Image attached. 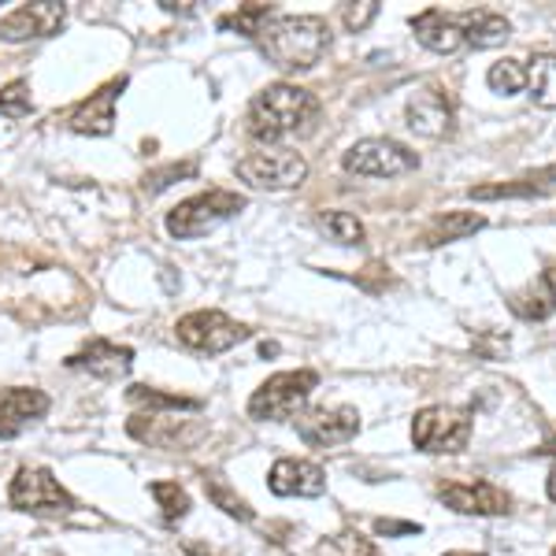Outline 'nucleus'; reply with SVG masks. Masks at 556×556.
I'll use <instances>...</instances> for the list:
<instances>
[{"label": "nucleus", "mask_w": 556, "mask_h": 556, "mask_svg": "<svg viewBox=\"0 0 556 556\" xmlns=\"http://www.w3.org/2000/svg\"><path fill=\"white\" fill-rule=\"evenodd\" d=\"M264 56L282 71H308L330 45V26L323 15H271L256 34Z\"/></svg>", "instance_id": "nucleus-1"}, {"label": "nucleus", "mask_w": 556, "mask_h": 556, "mask_svg": "<svg viewBox=\"0 0 556 556\" xmlns=\"http://www.w3.org/2000/svg\"><path fill=\"white\" fill-rule=\"evenodd\" d=\"M319 115V101L301 86L275 83L249 104V134L256 141H282L290 134H301L312 127Z\"/></svg>", "instance_id": "nucleus-2"}, {"label": "nucleus", "mask_w": 556, "mask_h": 556, "mask_svg": "<svg viewBox=\"0 0 556 556\" xmlns=\"http://www.w3.org/2000/svg\"><path fill=\"white\" fill-rule=\"evenodd\" d=\"M319 386V375L301 367V371H278L249 397V416L264 419V424H286V419L301 416L308 405L312 390Z\"/></svg>", "instance_id": "nucleus-3"}, {"label": "nucleus", "mask_w": 556, "mask_h": 556, "mask_svg": "<svg viewBox=\"0 0 556 556\" xmlns=\"http://www.w3.org/2000/svg\"><path fill=\"white\" fill-rule=\"evenodd\" d=\"M245 208V197L230 193V190H208V193H197L190 201L175 204L167 212V235L178 241H193L204 238L208 230H215L219 223L235 219V215Z\"/></svg>", "instance_id": "nucleus-4"}, {"label": "nucleus", "mask_w": 556, "mask_h": 556, "mask_svg": "<svg viewBox=\"0 0 556 556\" xmlns=\"http://www.w3.org/2000/svg\"><path fill=\"white\" fill-rule=\"evenodd\" d=\"M471 412L468 408H453V405H430L424 412H416L412 419V442L419 453L442 456V453H460L471 442Z\"/></svg>", "instance_id": "nucleus-5"}, {"label": "nucleus", "mask_w": 556, "mask_h": 556, "mask_svg": "<svg viewBox=\"0 0 556 556\" xmlns=\"http://www.w3.org/2000/svg\"><path fill=\"white\" fill-rule=\"evenodd\" d=\"M175 334H178V342L186 349H193V353L219 356V353H227V349L249 342L253 330H249L245 323L230 319L227 312H219V308H197L190 316L178 319Z\"/></svg>", "instance_id": "nucleus-6"}, {"label": "nucleus", "mask_w": 556, "mask_h": 556, "mask_svg": "<svg viewBox=\"0 0 556 556\" xmlns=\"http://www.w3.org/2000/svg\"><path fill=\"white\" fill-rule=\"evenodd\" d=\"M15 513L26 516H64L75 508V497L60 486V479L49 468H20L8 490Z\"/></svg>", "instance_id": "nucleus-7"}, {"label": "nucleus", "mask_w": 556, "mask_h": 556, "mask_svg": "<svg viewBox=\"0 0 556 556\" xmlns=\"http://www.w3.org/2000/svg\"><path fill=\"white\" fill-rule=\"evenodd\" d=\"M342 167L361 178H397L419 167V156L393 138H364L342 156Z\"/></svg>", "instance_id": "nucleus-8"}, {"label": "nucleus", "mask_w": 556, "mask_h": 556, "mask_svg": "<svg viewBox=\"0 0 556 556\" xmlns=\"http://www.w3.org/2000/svg\"><path fill=\"white\" fill-rule=\"evenodd\" d=\"M238 178L256 190H293L308 175V160L301 152L290 149H267V152H249L245 160H238Z\"/></svg>", "instance_id": "nucleus-9"}, {"label": "nucleus", "mask_w": 556, "mask_h": 556, "mask_svg": "<svg viewBox=\"0 0 556 556\" xmlns=\"http://www.w3.org/2000/svg\"><path fill=\"white\" fill-rule=\"evenodd\" d=\"M438 497L460 516H508L513 513V497L508 490L493 486V482H442L438 486Z\"/></svg>", "instance_id": "nucleus-10"}, {"label": "nucleus", "mask_w": 556, "mask_h": 556, "mask_svg": "<svg viewBox=\"0 0 556 556\" xmlns=\"http://www.w3.org/2000/svg\"><path fill=\"white\" fill-rule=\"evenodd\" d=\"M67 20V8L56 0H41V4H23L0 20V41H30V38H52Z\"/></svg>", "instance_id": "nucleus-11"}, {"label": "nucleus", "mask_w": 556, "mask_h": 556, "mask_svg": "<svg viewBox=\"0 0 556 556\" xmlns=\"http://www.w3.org/2000/svg\"><path fill=\"white\" fill-rule=\"evenodd\" d=\"M361 430L356 408H316L298 419V434L312 450H330V445H345Z\"/></svg>", "instance_id": "nucleus-12"}, {"label": "nucleus", "mask_w": 556, "mask_h": 556, "mask_svg": "<svg viewBox=\"0 0 556 556\" xmlns=\"http://www.w3.org/2000/svg\"><path fill=\"white\" fill-rule=\"evenodd\" d=\"M405 119L408 127L416 134H424V138H453L456 130V112H453V101L442 93V89H419L416 97L408 101L405 108Z\"/></svg>", "instance_id": "nucleus-13"}, {"label": "nucleus", "mask_w": 556, "mask_h": 556, "mask_svg": "<svg viewBox=\"0 0 556 556\" xmlns=\"http://www.w3.org/2000/svg\"><path fill=\"white\" fill-rule=\"evenodd\" d=\"M267 486H271L275 497H323L327 493V471L312 460L286 456L267 471Z\"/></svg>", "instance_id": "nucleus-14"}, {"label": "nucleus", "mask_w": 556, "mask_h": 556, "mask_svg": "<svg viewBox=\"0 0 556 556\" xmlns=\"http://www.w3.org/2000/svg\"><path fill=\"white\" fill-rule=\"evenodd\" d=\"M127 89V78H112V83H104L97 93H89L83 104L71 112V130L75 134H93V138H101V134H112L115 127V101H119V93Z\"/></svg>", "instance_id": "nucleus-15"}, {"label": "nucleus", "mask_w": 556, "mask_h": 556, "mask_svg": "<svg viewBox=\"0 0 556 556\" xmlns=\"http://www.w3.org/2000/svg\"><path fill=\"white\" fill-rule=\"evenodd\" d=\"M49 412V397L30 386H12V390H0V442L23 434L34 419H41Z\"/></svg>", "instance_id": "nucleus-16"}, {"label": "nucleus", "mask_w": 556, "mask_h": 556, "mask_svg": "<svg viewBox=\"0 0 556 556\" xmlns=\"http://www.w3.org/2000/svg\"><path fill=\"white\" fill-rule=\"evenodd\" d=\"M471 201H534V197H549L556 193V164L538 167L508 182H486V186H471Z\"/></svg>", "instance_id": "nucleus-17"}, {"label": "nucleus", "mask_w": 556, "mask_h": 556, "mask_svg": "<svg viewBox=\"0 0 556 556\" xmlns=\"http://www.w3.org/2000/svg\"><path fill=\"white\" fill-rule=\"evenodd\" d=\"M130 364H134V349L104 342V338H93L89 345H83L78 353L67 356V367H75V371H89V375H97V379H104V382L127 375Z\"/></svg>", "instance_id": "nucleus-18"}, {"label": "nucleus", "mask_w": 556, "mask_h": 556, "mask_svg": "<svg viewBox=\"0 0 556 556\" xmlns=\"http://www.w3.org/2000/svg\"><path fill=\"white\" fill-rule=\"evenodd\" d=\"M412 30H416V41L424 45V49L438 52V56H453V52H460L464 45H468L456 12H442V8L419 12L416 20H412Z\"/></svg>", "instance_id": "nucleus-19"}, {"label": "nucleus", "mask_w": 556, "mask_h": 556, "mask_svg": "<svg viewBox=\"0 0 556 556\" xmlns=\"http://www.w3.org/2000/svg\"><path fill=\"white\" fill-rule=\"evenodd\" d=\"M460 20V30H464V41L471 49H497L513 38V23L497 12H486V8H471V12H456Z\"/></svg>", "instance_id": "nucleus-20"}, {"label": "nucleus", "mask_w": 556, "mask_h": 556, "mask_svg": "<svg viewBox=\"0 0 556 556\" xmlns=\"http://www.w3.org/2000/svg\"><path fill=\"white\" fill-rule=\"evenodd\" d=\"M508 308H513L516 316L527 319V323L549 319L553 312H556V286H553V278L549 275L531 278L523 290H516L513 298H508Z\"/></svg>", "instance_id": "nucleus-21"}, {"label": "nucleus", "mask_w": 556, "mask_h": 556, "mask_svg": "<svg viewBox=\"0 0 556 556\" xmlns=\"http://www.w3.org/2000/svg\"><path fill=\"white\" fill-rule=\"evenodd\" d=\"M482 227H486V215H479V212H445L427 227L424 241L427 245H450V241L479 235Z\"/></svg>", "instance_id": "nucleus-22"}, {"label": "nucleus", "mask_w": 556, "mask_h": 556, "mask_svg": "<svg viewBox=\"0 0 556 556\" xmlns=\"http://www.w3.org/2000/svg\"><path fill=\"white\" fill-rule=\"evenodd\" d=\"M127 401L138 408H149V416H160V412H197L201 401L197 397H182V393H164L156 386H130Z\"/></svg>", "instance_id": "nucleus-23"}, {"label": "nucleus", "mask_w": 556, "mask_h": 556, "mask_svg": "<svg viewBox=\"0 0 556 556\" xmlns=\"http://www.w3.org/2000/svg\"><path fill=\"white\" fill-rule=\"evenodd\" d=\"M527 89H531L538 108H549L556 112V56L553 52H538L527 67Z\"/></svg>", "instance_id": "nucleus-24"}, {"label": "nucleus", "mask_w": 556, "mask_h": 556, "mask_svg": "<svg viewBox=\"0 0 556 556\" xmlns=\"http://www.w3.org/2000/svg\"><path fill=\"white\" fill-rule=\"evenodd\" d=\"M127 430L138 442H149V445H178L186 438L182 424H175V419H164V416H134Z\"/></svg>", "instance_id": "nucleus-25"}, {"label": "nucleus", "mask_w": 556, "mask_h": 556, "mask_svg": "<svg viewBox=\"0 0 556 556\" xmlns=\"http://www.w3.org/2000/svg\"><path fill=\"white\" fill-rule=\"evenodd\" d=\"M204 493H208V501H212L215 508H223V513L241 519V523H253V519H256V513L249 508V501L238 497L223 475H204Z\"/></svg>", "instance_id": "nucleus-26"}, {"label": "nucleus", "mask_w": 556, "mask_h": 556, "mask_svg": "<svg viewBox=\"0 0 556 556\" xmlns=\"http://www.w3.org/2000/svg\"><path fill=\"white\" fill-rule=\"evenodd\" d=\"M149 493L156 497V505L167 523H178V519L190 516V493L178 486V482H152Z\"/></svg>", "instance_id": "nucleus-27"}, {"label": "nucleus", "mask_w": 556, "mask_h": 556, "mask_svg": "<svg viewBox=\"0 0 556 556\" xmlns=\"http://www.w3.org/2000/svg\"><path fill=\"white\" fill-rule=\"evenodd\" d=\"M486 83H490L493 93H505V97L523 93V89H527V67L519 64V60H497V64L486 71Z\"/></svg>", "instance_id": "nucleus-28"}, {"label": "nucleus", "mask_w": 556, "mask_h": 556, "mask_svg": "<svg viewBox=\"0 0 556 556\" xmlns=\"http://www.w3.org/2000/svg\"><path fill=\"white\" fill-rule=\"evenodd\" d=\"M319 227L327 230L330 241H338V245H361L364 241V223L349 212H323Z\"/></svg>", "instance_id": "nucleus-29"}, {"label": "nucleus", "mask_w": 556, "mask_h": 556, "mask_svg": "<svg viewBox=\"0 0 556 556\" xmlns=\"http://www.w3.org/2000/svg\"><path fill=\"white\" fill-rule=\"evenodd\" d=\"M316 556H382V553L375 549V542H367L364 534L342 531V534H330L327 542H319Z\"/></svg>", "instance_id": "nucleus-30"}, {"label": "nucleus", "mask_w": 556, "mask_h": 556, "mask_svg": "<svg viewBox=\"0 0 556 556\" xmlns=\"http://www.w3.org/2000/svg\"><path fill=\"white\" fill-rule=\"evenodd\" d=\"M271 15H275V8H267V4H249V8H238L235 15H223L219 26H223V30H241L245 38H256L260 26L271 20Z\"/></svg>", "instance_id": "nucleus-31"}, {"label": "nucleus", "mask_w": 556, "mask_h": 556, "mask_svg": "<svg viewBox=\"0 0 556 556\" xmlns=\"http://www.w3.org/2000/svg\"><path fill=\"white\" fill-rule=\"evenodd\" d=\"M0 115H8V119H23V115H30V83H12L0 89Z\"/></svg>", "instance_id": "nucleus-32"}, {"label": "nucleus", "mask_w": 556, "mask_h": 556, "mask_svg": "<svg viewBox=\"0 0 556 556\" xmlns=\"http://www.w3.org/2000/svg\"><path fill=\"white\" fill-rule=\"evenodd\" d=\"M197 172V164L190 160V164H172V167H164V172H152L146 178V190L149 193H160V190H167L172 182H178V178H186V175H193Z\"/></svg>", "instance_id": "nucleus-33"}, {"label": "nucleus", "mask_w": 556, "mask_h": 556, "mask_svg": "<svg viewBox=\"0 0 556 556\" xmlns=\"http://www.w3.org/2000/svg\"><path fill=\"white\" fill-rule=\"evenodd\" d=\"M375 15H379V4H375V0H367V4H361V8H356V4L342 8V23L349 26V30H364Z\"/></svg>", "instance_id": "nucleus-34"}, {"label": "nucleus", "mask_w": 556, "mask_h": 556, "mask_svg": "<svg viewBox=\"0 0 556 556\" xmlns=\"http://www.w3.org/2000/svg\"><path fill=\"white\" fill-rule=\"evenodd\" d=\"M475 349H479L486 361H497V356L508 353V338L505 334H486V338H475Z\"/></svg>", "instance_id": "nucleus-35"}, {"label": "nucleus", "mask_w": 556, "mask_h": 556, "mask_svg": "<svg viewBox=\"0 0 556 556\" xmlns=\"http://www.w3.org/2000/svg\"><path fill=\"white\" fill-rule=\"evenodd\" d=\"M375 531L379 534H419V527L416 523H397V519H379Z\"/></svg>", "instance_id": "nucleus-36"}, {"label": "nucleus", "mask_w": 556, "mask_h": 556, "mask_svg": "<svg viewBox=\"0 0 556 556\" xmlns=\"http://www.w3.org/2000/svg\"><path fill=\"white\" fill-rule=\"evenodd\" d=\"M186 553H190V556H219V553H212L208 545H201V542H190V545H186Z\"/></svg>", "instance_id": "nucleus-37"}, {"label": "nucleus", "mask_w": 556, "mask_h": 556, "mask_svg": "<svg viewBox=\"0 0 556 556\" xmlns=\"http://www.w3.org/2000/svg\"><path fill=\"white\" fill-rule=\"evenodd\" d=\"M545 493H549V501H556V464H553L549 479H545Z\"/></svg>", "instance_id": "nucleus-38"}, {"label": "nucleus", "mask_w": 556, "mask_h": 556, "mask_svg": "<svg viewBox=\"0 0 556 556\" xmlns=\"http://www.w3.org/2000/svg\"><path fill=\"white\" fill-rule=\"evenodd\" d=\"M445 556H486V553H445Z\"/></svg>", "instance_id": "nucleus-39"}, {"label": "nucleus", "mask_w": 556, "mask_h": 556, "mask_svg": "<svg viewBox=\"0 0 556 556\" xmlns=\"http://www.w3.org/2000/svg\"><path fill=\"white\" fill-rule=\"evenodd\" d=\"M549 556H556V549H553V553H549Z\"/></svg>", "instance_id": "nucleus-40"}]
</instances>
